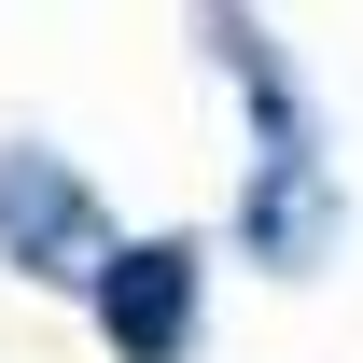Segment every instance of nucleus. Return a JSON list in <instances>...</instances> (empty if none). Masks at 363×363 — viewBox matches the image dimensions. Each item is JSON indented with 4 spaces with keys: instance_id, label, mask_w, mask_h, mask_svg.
Instances as JSON below:
<instances>
[{
    "instance_id": "nucleus-1",
    "label": "nucleus",
    "mask_w": 363,
    "mask_h": 363,
    "mask_svg": "<svg viewBox=\"0 0 363 363\" xmlns=\"http://www.w3.org/2000/svg\"><path fill=\"white\" fill-rule=\"evenodd\" d=\"M98 308H112V350L126 363H182V321H196V252H126V266L98 279Z\"/></svg>"
}]
</instances>
